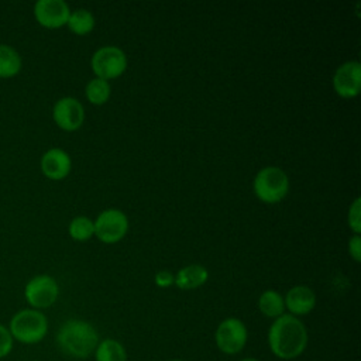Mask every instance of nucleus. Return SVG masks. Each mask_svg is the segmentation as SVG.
Wrapping results in <instances>:
<instances>
[{
	"instance_id": "obj_5",
	"label": "nucleus",
	"mask_w": 361,
	"mask_h": 361,
	"mask_svg": "<svg viewBox=\"0 0 361 361\" xmlns=\"http://www.w3.org/2000/svg\"><path fill=\"white\" fill-rule=\"evenodd\" d=\"M248 340L245 324L237 317H227L216 329L214 341L217 348L226 355H235L243 351Z\"/></svg>"
},
{
	"instance_id": "obj_11",
	"label": "nucleus",
	"mask_w": 361,
	"mask_h": 361,
	"mask_svg": "<svg viewBox=\"0 0 361 361\" xmlns=\"http://www.w3.org/2000/svg\"><path fill=\"white\" fill-rule=\"evenodd\" d=\"M333 87L341 97H354L361 89V63L347 61L341 63L333 76Z\"/></svg>"
},
{
	"instance_id": "obj_10",
	"label": "nucleus",
	"mask_w": 361,
	"mask_h": 361,
	"mask_svg": "<svg viewBox=\"0 0 361 361\" xmlns=\"http://www.w3.org/2000/svg\"><path fill=\"white\" fill-rule=\"evenodd\" d=\"M69 6L63 0H38L34 4V17L45 28H59L68 23Z\"/></svg>"
},
{
	"instance_id": "obj_24",
	"label": "nucleus",
	"mask_w": 361,
	"mask_h": 361,
	"mask_svg": "<svg viewBox=\"0 0 361 361\" xmlns=\"http://www.w3.org/2000/svg\"><path fill=\"white\" fill-rule=\"evenodd\" d=\"M173 282H175V276L169 271H159L155 275V283L159 288H168V286L173 285Z\"/></svg>"
},
{
	"instance_id": "obj_15",
	"label": "nucleus",
	"mask_w": 361,
	"mask_h": 361,
	"mask_svg": "<svg viewBox=\"0 0 361 361\" xmlns=\"http://www.w3.org/2000/svg\"><path fill=\"white\" fill-rule=\"evenodd\" d=\"M23 61L16 48L7 44H0V79H10L20 73Z\"/></svg>"
},
{
	"instance_id": "obj_25",
	"label": "nucleus",
	"mask_w": 361,
	"mask_h": 361,
	"mask_svg": "<svg viewBox=\"0 0 361 361\" xmlns=\"http://www.w3.org/2000/svg\"><path fill=\"white\" fill-rule=\"evenodd\" d=\"M240 361H259V360L252 358V357H247V358H243V360H240Z\"/></svg>"
},
{
	"instance_id": "obj_21",
	"label": "nucleus",
	"mask_w": 361,
	"mask_h": 361,
	"mask_svg": "<svg viewBox=\"0 0 361 361\" xmlns=\"http://www.w3.org/2000/svg\"><path fill=\"white\" fill-rule=\"evenodd\" d=\"M361 199L355 197V200L351 203L348 209V224L350 228L354 231V234H360L361 231Z\"/></svg>"
},
{
	"instance_id": "obj_4",
	"label": "nucleus",
	"mask_w": 361,
	"mask_h": 361,
	"mask_svg": "<svg viewBox=\"0 0 361 361\" xmlns=\"http://www.w3.org/2000/svg\"><path fill=\"white\" fill-rule=\"evenodd\" d=\"M255 196L265 203H278L289 190V179L278 166H265L254 178Z\"/></svg>"
},
{
	"instance_id": "obj_14",
	"label": "nucleus",
	"mask_w": 361,
	"mask_h": 361,
	"mask_svg": "<svg viewBox=\"0 0 361 361\" xmlns=\"http://www.w3.org/2000/svg\"><path fill=\"white\" fill-rule=\"evenodd\" d=\"M207 279H209V271L203 265L192 264L178 271V274L175 275L173 283L179 289L189 290V289H196L204 285Z\"/></svg>"
},
{
	"instance_id": "obj_8",
	"label": "nucleus",
	"mask_w": 361,
	"mask_h": 361,
	"mask_svg": "<svg viewBox=\"0 0 361 361\" xmlns=\"http://www.w3.org/2000/svg\"><path fill=\"white\" fill-rule=\"evenodd\" d=\"M96 237L107 244L120 241L128 230V219L118 209L103 210L93 221Z\"/></svg>"
},
{
	"instance_id": "obj_26",
	"label": "nucleus",
	"mask_w": 361,
	"mask_h": 361,
	"mask_svg": "<svg viewBox=\"0 0 361 361\" xmlns=\"http://www.w3.org/2000/svg\"><path fill=\"white\" fill-rule=\"evenodd\" d=\"M169 361H183V360H179V358H173V360H169Z\"/></svg>"
},
{
	"instance_id": "obj_16",
	"label": "nucleus",
	"mask_w": 361,
	"mask_h": 361,
	"mask_svg": "<svg viewBox=\"0 0 361 361\" xmlns=\"http://www.w3.org/2000/svg\"><path fill=\"white\" fill-rule=\"evenodd\" d=\"M258 309L264 316L275 320L285 312V302L282 295L274 289L264 290L258 299Z\"/></svg>"
},
{
	"instance_id": "obj_2",
	"label": "nucleus",
	"mask_w": 361,
	"mask_h": 361,
	"mask_svg": "<svg viewBox=\"0 0 361 361\" xmlns=\"http://www.w3.org/2000/svg\"><path fill=\"white\" fill-rule=\"evenodd\" d=\"M59 350L72 358H87L99 344L97 330L86 320L69 319L61 324L56 333Z\"/></svg>"
},
{
	"instance_id": "obj_18",
	"label": "nucleus",
	"mask_w": 361,
	"mask_h": 361,
	"mask_svg": "<svg viewBox=\"0 0 361 361\" xmlns=\"http://www.w3.org/2000/svg\"><path fill=\"white\" fill-rule=\"evenodd\" d=\"M66 24L72 32L78 35H86L94 27V17L86 8H76L71 11Z\"/></svg>"
},
{
	"instance_id": "obj_17",
	"label": "nucleus",
	"mask_w": 361,
	"mask_h": 361,
	"mask_svg": "<svg viewBox=\"0 0 361 361\" xmlns=\"http://www.w3.org/2000/svg\"><path fill=\"white\" fill-rule=\"evenodd\" d=\"M94 361H127V351L120 341L104 338L94 350Z\"/></svg>"
},
{
	"instance_id": "obj_6",
	"label": "nucleus",
	"mask_w": 361,
	"mask_h": 361,
	"mask_svg": "<svg viewBox=\"0 0 361 361\" xmlns=\"http://www.w3.org/2000/svg\"><path fill=\"white\" fill-rule=\"evenodd\" d=\"M59 296V286L55 278L47 274L31 278L24 286V298L31 309L42 310L51 307Z\"/></svg>"
},
{
	"instance_id": "obj_22",
	"label": "nucleus",
	"mask_w": 361,
	"mask_h": 361,
	"mask_svg": "<svg viewBox=\"0 0 361 361\" xmlns=\"http://www.w3.org/2000/svg\"><path fill=\"white\" fill-rule=\"evenodd\" d=\"M14 340L8 331V327L0 323V360L8 357L14 348Z\"/></svg>"
},
{
	"instance_id": "obj_1",
	"label": "nucleus",
	"mask_w": 361,
	"mask_h": 361,
	"mask_svg": "<svg viewBox=\"0 0 361 361\" xmlns=\"http://www.w3.org/2000/svg\"><path fill=\"white\" fill-rule=\"evenodd\" d=\"M307 329L292 314L276 317L268 330V345L272 354L282 360H293L307 347Z\"/></svg>"
},
{
	"instance_id": "obj_9",
	"label": "nucleus",
	"mask_w": 361,
	"mask_h": 361,
	"mask_svg": "<svg viewBox=\"0 0 361 361\" xmlns=\"http://www.w3.org/2000/svg\"><path fill=\"white\" fill-rule=\"evenodd\" d=\"M52 118L59 128L65 131H75L83 124L85 109L75 97H61L52 107Z\"/></svg>"
},
{
	"instance_id": "obj_12",
	"label": "nucleus",
	"mask_w": 361,
	"mask_h": 361,
	"mask_svg": "<svg viewBox=\"0 0 361 361\" xmlns=\"http://www.w3.org/2000/svg\"><path fill=\"white\" fill-rule=\"evenodd\" d=\"M41 172L51 180H61L71 172L72 161L62 148H49L44 152L39 161Z\"/></svg>"
},
{
	"instance_id": "obj_13",
	"label": "nucleus",
	"mask_w": 361,
	"mask_h": 361,
	"mask_svg": "<svg viewBox=\"0 0 361 361\" xmlns=\"http://www.w3.org/2000/svg\"><path fill=\"white\" fill-rule=\"evenodd\" d=\"M285 309H288L292 316H303L310 313L316 306V295L306 285H296L290 288L285 298Z\"/></svg>"
},
{
	"instance_id": "obj_19",
	"label": "nucleus",
	"mask_w": 361,
	"mask_h": 361,
	"mask_svg": "<svg viewBox=\"0 0 361 361\" xmlns=\"http://www.w3.org/2000/svg\"><path fill=\"white\" fill-rule=\"evenodd\" d=\"M85 93H86V99L92 104H103L110 97V85L104 79L94 78L87 82Z\"/></svg>"
},
{
	"instance_id": "obj_20",
	"label": "nucleus",
	"mask_w": 361,
	"mask_h": 361,
	"mask_svg": "<svg viewBox=\"0 0 361 361\" xmlns=\"http://www.w3.org/2000/svg\"><path fill=\"white\" fill-rule=\"evenodd\" d=\"M69 235L76 241H86L94 234V226L93 220H90L86 216H76L72 219L68 227Z\"/></svg>"
},
{
	"instance_id": "obj_7",
	"label": "nucleus",
	"mask_w": 361,
	"mask_h": 361,
	"mask_svg": "<svg viewBox=\"0 0 361 361\" xmlns=\"http://www.w3.org/2000/svg\"><path fill=\"white\" fill-rule=\"evenodd\" d=\"M90 63L96 78L107 80L120 76L126 71L127 56L121 48L106 45L93 54Z\"/></svg>"
},
{
	"instance_id": "obj_3",
	"label": "nucleus",
	"mask_w": 361,
	"mask_h": 361,
	"mask_svg": "<svg viewBox=\"0 0 361 361\" xmlns=\"http://www.w3.org/2000/svg\"><path fill=\"white\" fill-rule=\"evenodd\" d=\"M7 327L14 341L32 345L45 338L48 333V319L41 310L25 307L11 316Z\"/></svg>"
},
{
	"instance_id": "obj_23",
	"label": "nucleus",
	"mask_w": 361,
	"mask_h": 361,
	"mask_svg": "<svg viewBox=\"0 0 361 361\" xmlns=\"http://www.w3.org/2000/svg\"><path fill=\"white\" fill-rule=\"evenodd\" d=\"M348 252L354 258V261H361V237L360 234H354L348 241Z\"/></svg>"
}]
</instances>
